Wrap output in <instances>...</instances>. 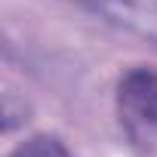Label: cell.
I'll return each mask as SVG.
<instances>
[{
  "instance_id": "obj_2",
  "label": "cell",
  "mask_w": 157,
  "mask_h": 157,
  "mask_svg": "<svg viewBox=\"0 0 157 157\" xmlns=\"http://www.w3.org/2000/svg\"><path fill=\"white\" fill-rule=\"evenodd\" d=\"M10 157H74L68 151V145L59 139V136H49V132H34L28 139H22Z\"/></svg>"
},
{
  "instance_id": "obj_1",
  "label": "cell",
  "mask_w": 157,
  "mask_h": 157,
  "mask_svg": "<svg viewBox=\"0 0 157 157\" xmlns=\"http://www.w3.org/2000/svg\"><path fill=\"white\" fill-rule=\"evenodd\" d=\"M114 105L126 139L145 151H157V68L136 65L123 71Z\"/></svg>"
}]
</instances>
